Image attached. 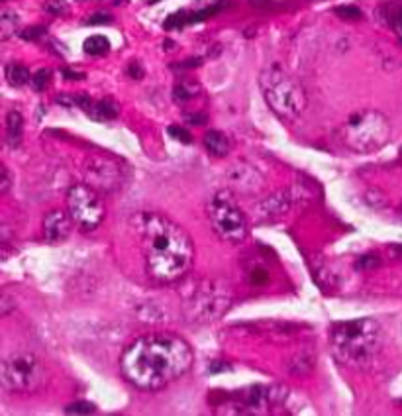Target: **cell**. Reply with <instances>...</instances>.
Instances as JSON below:
<instances>
[{"instance_id":"1","label":"cell","mask_w":402,"mask_h":416,"mask_svg":"<svg viewBox=\"0 0 402 416\" xmlns=\"http://www.w3.org/2000/svg\"><path fill=\"white\" fill-rule=\"evenodd\" d=\"M195 354L175 334H147L134 340L120 357L124 379L142 391H157L177 381L193 367Z\"/></svg>"},{"instance_id":"2","label":"cell","mask_w":402,"mask_h":416,"mask_svg":"<svg viewBox=\"0 0 402 416\" xmlns=\"http://www.w3.org/2000/svg\"><path fill=\"white\" fill-rule=\"evenodd\" d=\"M134 232L139 238L146 271L155 283L169 285L188 275L195 263V243L187 230L165 214H136Z\"/></svg>"},{"instance_id":"3","label":"cell","mask_w":402,"mask_h":416,"mask_svg":"<svg viewBox=\"0 0 402 416\" xmlns=\"http://www.w3.org/2000/svg\"><path fill=\"white\" fill-rule=\"evenodd\" d=\"M330 342L340 364L367 369L383 349V328L373 318L338 322L332 328Z\"/></svg>"},{"instance_id":"4","label":"cell","mask_w":402,"mask_h":416,"mask_svg":"<svg viewBox=\"0 0 402 416\" xmlns=\"http://www.w3.org/2000/svg\"><path fill=\"white\" fill-rule=\"evenodd\" d=\"M259 87L265 103L281 120H299L306 108V93L297 79L281 65H269L259 75Z\"/></svg>"},{"instance_id":"5","label":"cell","mask_w":402,"mask_h":416,"mask_svg":"<svg viewBox=\"0 0 402 416\" xmlns=\"http://www.w3.org/2000/svg\"><path fill=\"white\" fill-rule=\"evenodd\" d=\"M340 138L355 154H371L385 146L391 138V122L379 110H360L351 114L340 128Z\"/></svg>"},{"instance_id":"6","label":"cell","mask_w":402,"mask_h":416,"mask_svg":"<svg viewBox=\"0 0 402 416\" xmlns=\"http://www.w3.org/2000/svg\"><path fill=\"white\" fill-rule=\"evenodd\" d=\"M2 387L16 395H34L45 387L47 369L32 352H14L2 362Z\"/></svg>"},{"instance_id":"7","label":"cell","mask_w":402,"mask_h":416,"mask_svg":"<svg viewBox=\"0 0 402 416\" xmlns=\"http://www.w3.org/2000/svg\"><path fill=\"white\" fill-rule=\"evenodd\" d=\"M231 304V291L220 279L200 281L185 296V316L197 324H206L222 318Z\"/></svg>"},{"instance_id":"8","label":"cell","mask_w":402,"mask_h":416,"mask_svg":"<svg viewBox=\"0 0 402 416\" xmlns=\"http://www.w3.org/2000/svg\"><path fill=\"white\" fill-rule=\"evenodd\" d=\"M208 220L224 242L241 243L249 234L248 218L230 191H220L212 197L208 202Z\"/></svg>"},{"instance_id":"9","label":"cell","mask_w":402,"mask_h":416,"mask_svg":"<svg viewBox=\"0 0 402 416\" xmlns=\"http://www.w3.org/2000/svg\"><path fill=\"white\" fill-rule=\"evenodd\" d=\"M287 399V387L253 385L234 395V399L222 403L218 412L224 415H267L281 408Z\"/></svg>"},{"instance_id":"10","label":"cell","mask_w":402,"mask_h":416,"mask_svg":"<svg viewBox=\"0 0 402 416\" xmlns=\"http://www.w3.org/2000/svg\"><path fill=\"white\" fill-rule=\"evenodd\" d=\"M67 210L69 214L73 216L75 224L85 230V232H91L94 228L103 224L104 214H106V208H104V202L100 199V192L93 189L91 185H73L67 192Z\"/></svg>"},{"instance_id":"11","label":"cell","mask_w":402,"mask_h":416,"mask_svg":"<svg viewBox=\"0 0 402 416\" xmlns=\"http://www.w3.org/2000/svg\"><path fill=\"white\" fill-rule=\"evenodd\" d=\"M85 181L98 192H116L126 183V167L116 157L94 154L85 161Z\"/></svg>"},{"instance_id":"12","label":"cell","mask_w":402,"mask_h":416,"mask_svg":"<svg viewBox=\"0 0 402 416\" xmlns=\"http://www.w3.org/2000/svg\"><path fill=\"white\" fill-rule=\"evenodd\" d=\"M75 220L69 214V210H52L43 218V236L50 243H61L71 236Z\"/></svg>"},{"instance_id":"13","label":"cell","mask_w":402,"mask_h":416,"mask_svg":"<svg viewBox=\"0 0 402 416\" xmlns=\"http://www.w3.org/2000/svg\"><path fill=\"white\" fill-rule=\"evenodd\" d=\"M24 138V116L18 110L6 114V144L10 148H18Z\"/></svg>"},{"instance_id":"14","label":"cell","mask_w":402,"mask_h":416,"mask_svg":"<svg viewBox=\"0 0 402 416\" xmlns=\"http://www.w3.org/2000/svg\"><path fill=\"white\" fill-rule=\"evenodd\" d=\"M118 112H120V108H118L116 100H112V98H103V100L93 103L91 110L86 114L96 122H110L118 116Z\"/></svg>"},{"instance_id":"15","label":"cell","mask_w":402,"mask_h":416,"mask_svg":"<svg viewBox=\"0 0 402 416\" xmlns=\"http://www.w3.org/2000/svg\"><path fill=\"white\" fill-rule=\"evenodd\" d=\"M205 148L208 149V154L214 157H224L228 156L230 151V139L226 138V134L218 130L206 132L205 136Z\"/></svg>"},{"instance_id":"16","label":"cell","mask_w":402,"mask_h":416,"mask_svg":"<svg viewBox=\"0 0 402 416\" xmlns=\"http://www.w3.org/2000/svg\"><path fill=\"white\" fill-rule=\"evenodd\" d=\"M4 75H6L8 85H12V87H24V85H28L32 81L30 71L24 65H20V63H10V65H6Z\"/></svg>"},{"instance_id":"17","label":"cell","mask_w":402,"mask_h":416,"mask_svg":"<svg viewBox=\"0 0 402 416\" xmlns=\"http://www.w3.org/2000/svg\"><path fill=\"white\" fill-rule=\"evenodd\" d=\"M198 95H200V87H198L197 83H193V81H179L175 85V88H173V98L180 104L193 100Z\"/></svg>"},{"instance_id":"18","label":"cell","mask_w":402,"mask_h":416,"mask_svg":"<svg viewBox=\"0 0 402 416\" xmlns=\"http://www.w3.org/2000/svg\"><path fill=\"white\" fill-rule=\"evenodd\" d=\"M383 16H385L386 24L393 28V32L402 44V4H389V6H385L383 8Z\"/></svg>"},{"instance_id":"19","label":"cell","mask_w":402,"mask_h":416,"mask_svg":"<svg viewBox=\"0 0 402 416\" xmlns=\"http://www.w3.org/2000/svg\"><path fill=\"white\" fill-rule=\"evenodd\" d=\"M18 26H20V18L14 12L10 10H2V16H0V37L2 40H8L18 32Z\"/></svg>"},{"instance_id":"20","label":"cell","mask_w":402,"mask_h":416,"mask_svg":"<svg viewBox=\"0 0 402 416\" xmlns=\"http://www.w3.org/2000/svg\"><path fill=\"white\" fill-rule=\"evenodd\" d=\"M108 52H110V40L106 35H91L85 42V53H88V55L98 57V55H104Z\"/></svg>"},{"instance_id":"21","label":"cell","mask_w":402,"mask_h":416,"mask_svg":"<svg viewBox=\"0 0 402 416\" xmlns=\"http://www.w3.org/2000/svg\"><path fill=\"white\" fill-rule=\"evenodd\" d=\"M65 412L67 415H93V412H96V407L93 403L77 400V403H71L69 407H65Z\"/></svg>"},{"instance_id":"22","label":"cell","mask_w":402,"mask_h":416,"mask_svg":"<svg viewBox=\"0 0 402 416\" xmlns=\"http://www.w3.org/2000/svg\"><path fill=\"white\" fill-rule=\"evenodd\" d=\"M50 79H52V73L47 69H40L35 75H32V88L34 91H38V93H42V91H45L47 88V85H50Z\"/></svg>"},{"instance_id":"23","label":"cell","mask_w":402,"mask_h":416,"mask_svg":"<svg viewBox=\"0 0 402 416\" xmlns=\"http://www.w3.org/2000/svg\"><path fill=\"white\" fill-rule=\"evenodd\" d=\"M169 136L175 139H179L180 144H190L193 141V138H190V134H188V130H185V128H180V126H169Z\"/></svg>"},{"instance_id":"24","label":"cell","mask_w":402,"mask_h":416,"mask_svg":"<svg viewBox=\"0 0 402 416\" xmlns=\"http://www.w3.org/2000/svg\"><path fill=\"white\" fill-rule=\"evenodd\" d=\"M45 10L52 12V14H63V12H67V4L63 0H50L45 4Z\"/></svg>"},{"instance_id":"25","label":"cell","mask_w":402,"mask_h":416,"mask_svg":"<svg viewBox=\"0 0 402 416\" xmlns=\"http://www.w3.org/2000/svg\"><path fill=\"white\" fill-rule=\"evenodd\" d=\"M12 185V177H10L8 167H2V179H0V195H6Z\"/></svg>"},{"instance_id":"26","label":"cell","mask_w":402,"mask_h":416,"mask_svg":"<svg viewBox=\"0 0 402 416\" xmlns=\"http://www.w3.org/2000/svg\"><path fill=\"white\" fill-rule=\"evenodd\" d=\"M379 265V258L377 255H373V253H369V255H365V258H361L360 261H357V267L360 269H373Z\"/></svg>"},{"instance_id":"27","label":"cell","mask_w":402,"mask_h":416,"mask_svg":"<svg viewBox=\"0 0 402 416\" xmlns=\"http://www.w3.org/2000/svg\"><path fill=\"white\" fill-rule=\"evenodd\" d=\"M338 14L342 18H353V20H357V18H361V12L357 8H353V6H342V8L335 10Z\"/></svg>"},{"instance_id":"28","label":"cell","mask_w":402,"mask_h":416,"mask_svg":"<svg viewBox=\"0 0 402 416\" xmlns=\"http://www.w3.org/2000/svg\"><path fill=\"white\" fill-rule=\"evenodd\" d=\"M43 35V28L42 26H35V28H28L22 32V37L24 40H40Z\"/></svg>"},{"instance_id":"29","label":"cell","mask_w":402,"mask_h":416,"mask_svg":"<svg viewBox=\"0 0 402 416\" xmlns=\"http://www.w3.org/2000/svg\"><path fill=\"white\" fill-rule=\"evenodd\" d=\"M108 22H112V18L108 14H104V12L93 14V18L86 20V24H108Z\"/></svg>"},{"instance_id":"30","label":"cell","mask_w":402,"mask_h":416,"mask_svg":"<svg viewBox=\"0 0 402 416\" xmlns=\"http://www.w3.org/2000/svg\"><path fill=\"white\" fill-rule=\"evenodd\" d=\"M128 73L132 75L134 79H139V77H144V69L142 67H137V63H132L128 67Z\"/></svg>"},{"instance_id":"31","label":"cell","mask_w":402,"mask_h":416,"mask_svg":"<svg viewBox=\"0 0 402 416\" xmlns=\"http://www.w3.org/2000/svg\"><path fill=\"white\" fill-rule=\"evenodd\" d=\"M187 120H190L193 124H202L206 122V114H188Z\"/></svg>"},{"instance_id":"32","label":"cell","mask_w":402,"mask_h":416,"mask_svg":"<svg viewBox=\"0 0 402 416\" xmlns=\"http://www.w3.org/2000/svg\"><path fill=\"white\" fill-rule=\"evenodd\" d=\"M61 73H63V77L71 79V81H77V79L83 77L81 73H75V71H71V69H63V71H61Z\"/></svg>"},{"instance_id":"33","label":"cell","mask_w":402,"mask_h":416,"mask_svg":"<svg viewBox=\"0 0 402 416\" xmlns=\"http://www.w3.org/2000/svg\"><path fill=\"white\" fill-rule=\"evenodd\" d=\"M222 369H230V365L222 364V362H216V364H212V367H210V373H218L222 371Z\"/></svg>"}]
</instances>
